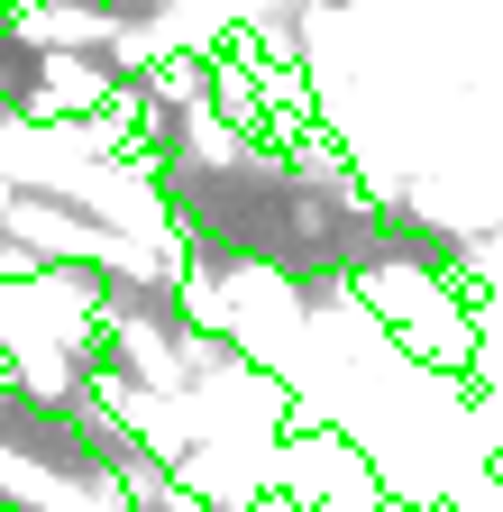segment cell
I'll return each mask as SVG.
<instances>
[{
    "mask_svg": "<svg viewBox=\"0 0 503 512\" xmlns=\"http://www.w3.org/2000/svg\"><path fill=\"white\" fill-rule=\"evenodd\" d=\"M467 439L503 458V384H467Z\"/></svg>",
    "mask_w": 503,
    "mask_h": 512,
    "instance_id": "6da1fadb",
    "label": "cell"
},
{
    "mask_svg": "<svg viewBox=\"0 0 503 512\" xmlns=\"http://www.w3.org/2000/svg\"><path fill=\"white\" fill-rule=\"evenodd\" d=\"M10 128H19V110H10V92H0V147H10Z\"/></svg>",
    "mask_w": 503,
    "mask_h": 512,
    "instance_id": "7a4b0ae2",
    "label": "cell"
}]
</instances>
